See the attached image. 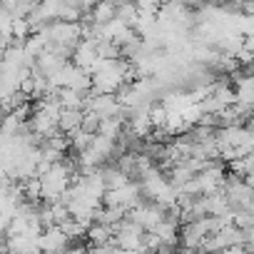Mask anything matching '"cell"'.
I'll return each instance as SVG.
<instances>
[{
	"mask_svg": "<svg viewBox=\"0 0 254 254\" xmlns=\"http://www.w3.org/2000/svg\"><path fill=\"white\" fill-rule=\"evenodd\" d=\"M165 214H167V209L162 204H157V202H152V204H145L142 202V204H137V207H132L130 212H127V217L140 222L145 229H155L165 219Z\"/></svg>",
	"mask_w": 254,
	"mask_h": 254,
	"instance_id": "obj_1",
	"label": "cell"
},
{
	"mask_svg": "<svg viewBox=\"0 0 254 254\" xmlns=\"http://www.w3.org/2000/svg\"><path fill=\"white\" fill-rule=\"evenodd\" d=\"M40 247H43V252H50V254L65 252V249H70V237L65 234V229L60 224H53L40 234Z\"/></svg>",
	"mask_w": 254,
	"mask_h": 254,
	"instance_id": "obj_2",
	"label": "cell"
},
{
	"mask_svg": "<svg viewBox=\"0 0 254 254\" xmlns=\"http://www.w3.org/2000/svg\"><path fill=\"white\" fill-rule=\"evenodd\" d=\"M100 53H97V40L95 38H87V40H80V45L75 48V55H72V63L85 67V70H92V65L97 63Z\"/></svg>",
	"mask_w": 254,
	"mask_h": 254,
	"instance_id": "obj_3",
	"label": "cell"
},
{
	"mask_svg": "<svg viewBox=\"0 0 254 254\" xmlns=\"http://www.w3.org/2000/svg\"><path fill=\"white\" fill-rule=\"evenodd\" d=\"M58 97L63 102V107H75V110H85V100L87 95L75 90V87H60L58 90Z\"/></svg>",
	"mask_w": 254,
	"mask_h": 254,
	"instance_id": "obj_4",
	"label": "cell"
},
{
	"mask_svg": "<svg viewBox=\"0 0 254 254\" xmlns=\"http://www.w3.org/2000/svg\"><path fill=\"white\" fill-rule=\"evenodd\" d=\"M82 117H85V110L65 107L63 115H60V130H63V132H72V130H77V127H82Z\"/></svg>",
	"mask_w": 254,
	"mask_h": 254,
	"instance_id": "obj_5",
	"label": "cell"
},
{
	"mask_svg": "<svg viewBox=\"0 0 254 254\" xmlns=\"http://www.w3.org/2000/svg\"><path fill=\"white\" fill-rule=\"evenodd\" d=\"M112 18H117V3L115 0H100L92 8V20L95 23H110Z\"/></svg>",
	"mask_w": 254,
	"mask_h": 254,
	"instance_id": "obj_6",
	"label": "cell"
},
{
	"mask_svg": "<svg viewBox=\"0 0 254 254\" xmlns=\"http://www.w3.org/2000/svg\"><path fill=\"white\" fill-rule=\"evenodd\" d=\"M112 237H115V229H112L110 224H105V222H95V224H90V229H87L90 244H105V242H110Z\"/></svg>",
	"mask_w": 254,
	"mask_h": 254,
	"instance_id": "obj_7",
	"label": "cell"
},
{
	"mask_svg": "<svg viewBox=\"0 0 254 254\" xmlns=\"http://www.w3.org/2000/svg\"><path fill=\"white\" fill-rule=\"evenodd\" d=\"M105 170V185H107V190H120V187H125L127 182H130L132 177L127 175L125 170H120L117 165L115 167H102Z\"/></svg>",
	"mask_w": 254,
	"mask_h": 254,
	"instance_id": "obj_8",
	"label": "cell"
},
{
	"mask_svg": "<svg viewBox=\"0 0 254 254\" xmlns=\"http://www.w3.org/2000/svg\"><path fill=\"white\" fill-rule=\"evenodd\" d=\"M65 135H70V142H72V150H75V152H82V150H87V147L92 145V140H95V132L85 130V127H77V130H72V132H65Z\"/></svg>",
	"mask_w": 254,
	"mask_h": 254,
	"instance_id": "obj_9",
	"label": "cell"
},
{
	"mask_svg": "<svg viewBox=\"0 0 254 254\" xmlns=\"http://www.w3.org/2000/svg\"><path fill=\"white\" fill-rule=\"evenodd\" d=\"M100 122H102V115L95 112V110H90V107H85V117H82V127H85V130L97 132L100 130Z\"/></svg>",
	"mask_w": 254,
	"mask_h": 254,
	"instance_id": "obj_10",
	"label": "cell"
},
{
	"mask_svg": "<svg viewBox=\"0 0 254 254\" xmlns=\"http://www.w3.org/2000/svg\"><path fill=\"white\" fill-rule=\"evenodd\" d=\"M167 107L165 105H155L152 102V107H150V120H152V127H165L167 125Z\"/></svg>",
	"mask_w": 254,
	"mask_h": 254,
	"instance_id": "obj_11",
	"label": "cell"
},
{
	"mask_svg": "<svg viewBox=\"0 0 254 254\" xmlns=\"http://www.w3.org/2000/svg\"><path fill=\"white\" fill-rule=\"evenodd\" d=\"M80 18H82V10L80 8H75V5H63V10H60V20H67V23H80Z\"/></svg>",
	"mask_w": 254,
	"mask_h": 254,
	"instance_id": "obj_12",
	"label": "cell"
},
{
	"mask_svg": "<svg viewBox=\"0 0 254 254\" xmlns=\"http://www.w3.org/2000/svg\"><path fill=\"white\" fill-rule=\"evenodd\" d=\"M244 45H247V48H249V50H254V33H252V35H247V38H244Z\"/></svg>",
	"mask_w": 254,
	"mask_h": 254,
	"instance_id": "obj_13",
	"label": "cell"
}]
</instances>
